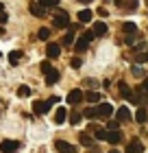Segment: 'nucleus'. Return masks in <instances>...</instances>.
Returning <instances> with one entry per match:
<instances>
[{
	"label": "nucleus",
	"instance_id": "f704fd0d",
	"mask_svg": "<svg viewBox=\"0 0 148 153\" xmlns=\"http://www.w3.org/2000/svg\"><path fill=\"white\" fill-rule=\"evenodd\" d=\"M7 20H9V16H7V11H2V13H0V24H4Z\"/></svg>",
	"mask_w": 148,
	"mask_h": 153
},
{
	"label": "nucleus",
	"instance_id": "f257e3e1",
	"mask_svg": "<svg viewBox=\"0 0 148 153\" xmlns=\"http://www.w3.org/2000/svg\"><path fill=\"white\" fill-rule=\"evenodd\" d=\"M54 103H59V96H52V99H48V101H35L33 103V112L37 116H44V114L50 112V107Z\"/></svg>",
	"mask_w": 148,
	"mask_h": 153
},
{
	"label": "nucleus",
	"instance_id": "1a4fd4ad",
	"mask_svg": "<svg viewBox=\"0 0 148 153\" xmlns=\"http://www.w3.org/2000/svg\"><path fill=\"white\" fill-rule=\"evenodd\" d=\"M118 90H120V96H122V99H126V101H131V99H133V90L126 85L124 81H120V83H118Z\"/></svg>",
	"mask_w": 148,
	"mask_h": 153
},
{
	"label": "nucleus",
	"instance_id": "b1692460",
	"mask_svg": "<svg viewBox=\"0 0 148 153\" xmlns=\"http://www.w3.org/2000/svg\"><path fill=\"white\" fill-rule=\"evenodd\" d=\"M85 99H87L89 103H98V101H100V94H98V92H91V90H89V92L85 94Z\"/></svg>",
	"mask_w": 148,
	"mask_h": 153
},
{
	"label": "nucleus",
	"instance_id": "2f4dec72",
	"mask_svg": "<svg viewBox=\"0 0 148 153\" xmlns=\"http://www.w3.org/2000/svg\"><path fill=\"white\" fill-rule=\"evenodd\" d=\"M72 37H74V31H70L66 37H63V44H72Z\"/></svg>",
	"mask_w": 148,
	"mask_h": 153
},
{
	"label": "nucleus",
	"instance_id": "9b49d317",
	"mask_svg": "<svg viewBox=\"0 0 148 153\" xmlns=\"http://www.w3.org/2000/svg\"><path fill=\"white\" fill-rule=\"evenodd\" d=\"M54 149H57L59 153H74V147L68 144L66 140H57V142H54Z\"/></svg>",
	"mask_w": 148,
	"mask_h": 153
},
{
	"label": "nucleus",
	"instance_id": "7ed1b4c3",
	"mask_svg": "<svg viewBox=\"0 0 148 153\" xmlns=\"http://www.w3.org/2000/svg\"><path fill=\"white\" fill-rule=\"evenodd\" d=\"M54 26H59V29H68V26H70V16L63 9L54 11Z\"/></svg>",
	"mask_w": 148,
	"mask_h": 153
},
{
	"label": "nucleus",
	"instance_id": "e433bc0d",
	"mask_svg": "<svg viewBox=\"0 0 148 153\" xmlns=\"http://www.w3.org/2000/svg\"><path fill=\"white\" fill-rule=\"evenodd\" d=\"M133 72H135V74L139 76V74H142V68H139V66H133Z\"/></svg>",
	"mask_w": 148,
	"mask_h": 153
},
{
	"label": "nucleus",
	"instance_id": "c85d7f7f",
	"mask_svg": "<svg viewBox=\"0 0 148 153\" xmlns=\"http://www.w3.org/2000/svg\"><path fill=\"white\" fill-rule=\"evenodd\" d=\"M139 92H142V94H148V76L142 81V85H139Z\"/></svg>",
	"mask_w": 148,
	"mask_h": 153
},
{
	"label": "nucleus",
	"instance_id": "4be33fe9",
	"mask_svg": "<svg viewBox=\"0 0 148 153\" xmlns=\"http://www.w3.org/2000/svg\"><path fill=\"white\" fill-rule=\"evenodd\" d=\"M107 134H109V131H105V129H98V127H94V138H96V140H107Z\"/></svg>",
	"mask_w": 148,
	"mask_h": 153
},
{
	"label": "nucleus",
	"instance_id": "20e7f679",
	"mask_svg": "<svg viewBox=\"0 0 148 153\" xmlns=\"http://www.w3.org/2000/svg\"><path fill=\"white\" fill-rule=\"evenodd\" d=\"M96 112H98V116H100V118H109L111 114L116 112V107L111 105V103H100V105L96 107Z\"/></svg>",
	"mask_w": 148,
	"mask_h": 153
},
{
	"label": "nucleus",
	"instance_id": "6e6552de",
	"mask_svg": "<svg viewBox=\"0 0 148 153\" xmlns=\"http://www.w3.org/2000/svg\"><path fill=\"white\" fill-rule=\"evenodd\" d=\"M116 114H118V120H120V123H129V120H133V114H131L129 107H118Z\"/></svg>",
	"mask_w": 148,
	"mask_h": 153
},
{
	"label": "nucleus",
	"instance_id": "c756f323",
	"mask_svg": "<svg viewBox=\"0 0 148 153\" xmlns=\"http://www.w3.org/2000/svg\"><path fill=\"white\" fill-rule=\"evenodd\" d=\"M85 116H87V118H96V116H98L96 107H89V109H85Z\"/></svg>",
	"mask_w": 148,
	"mask_h": 153
},
{
	"label": "nucleus",
	"instance_id": "0eeeda50",
	"mask_svg": "<svg viewBox=\"0 0 148 153\" xmlns=\"http://www.w3.org/2000/svg\"><path fill=\"white\" fill-rule=\"evenodd\" d=\"M46 55H48V59H57L61 55V46L54 44V42H50V44L46 46Z\"/></svg>",
	"mask_w": 148,
	"mask_h": 153
},
{
	"label": "nucleus",
	"instance_id": "bb28decb",
	"mask_svg": "<svg viewBox=\"0 0 148 153\" xmlns=\"http://www.w3.org/2000/svg\"><path fill=\"white\" fill-rule=\"evenodd\" d=\"M120 127V120H109V125H107V131H116Z\"/></svg>",
	"mask_w": 148,
	"mask_h": 153
},
{
	"label": "nucleus",
	"instance_id": "a878e982",
	"mask_svg": "<svg viewBox=\"0 0 148 153\" xmlns=\"http://www.w3.org/2000/svg\"><path fill=\"white\" fill-rule=\"evenodd\" d=\"M70 123H72V125L81 123V114H79V112H72V114H70Z\"/></svg>",
	"mask_w": 148,
	"mask_h": 153
},
{
	"label": "nucleus",
	"instance_id": "4468645a",
	"mask_svg": "<svg viewBox=\"0 0 148 153\" xmlns=\"http://www.w3.org/2000/svg\"><path fill=\"white\" fill-rule=\"evenodd\" d=\"M66 116H68L66 107H57V112H54V125H63L66 123Z\"/></svg>",
	"mask_w": 148,
	"mask_h": 153
},
{
	"label": "nucleus",
	"instance_id": "7c9ffc66",
	"mask_svg": "<svg viewBox=\"0 0 148 153\" xmlns=\"http://www.w3.org/2000/svg\"><path fill=\"white\" fill-rule=\"evenodd\" d=\"M70 66L72 68H81V57H72L70 59Z\"/></svg>",
	"mask_w": 148,
	"mask_h": 153
},
{
	"label": "nucleus",
	"instance_id": "f8f14e48",
	"mask_svg": "<svg viewBox=\"0 0 148 153\" xmlns=\"http://www.w3.org/2000/svg\"><path fill=\"white\" fill-rule=\"evenodd\" d=\"M76 18H79L83 24H87V22H91V20H94V11H91V9H83V11L76 13Z\"/></svg>",
	"mask_w": 148,
	"mask_h": 153
},
{
	"label": "nucleus",
	"instance_id": "cd10ccee",
	"mask_svg": "<svg viewBox=\"0 0 148 153\" xmlns=\"http://www.w3.org/2000/svg\"><path fill=\"white\" fill-rule=\"evenodd\" d=\"M39 68H41V70H44V74L52 70V68H50V61H41V64H39Z\"/></svg>",
	"mask_w": 148,
	"mask_h": 153
},
{
	"label": "nucleus",
	"instance_id": "72a5a7b5",
	"mask_svg": "<svg viewBox=\"0 0 148 153\" xmlns=\"http://www.w3.org/2000/svg\"><path fill=\"white\" fill-rule=\"evenodd\" d=\"M137 2H139V0H129V11H135L137 9Z\"/></svg>",
	"mask_w": 148,
	"mask_h": 153
},
{
	"label": "nucleus",
	"instance_id": "412c9836",
	"mask_svg": "<svg viewBox=\"0 0 148 153\" xmlns=\"http://www.w3.org/2000/svg\"><path fill=\"white\" fill-rule=\"evenodd\" d=\"M122 31L126 33V35H135V31H137V26L133 24V22H124L122 24Z\"/></svg>",
	"mask_w": 148,
	"mask_h": 153
},
{
	"label": "nucleus",
	"instance_id": "ddd939ff",
	"mask_svg": "<svg viewBox=\"0 0 148 153\" xmlns=\"http://www.w3.org/2000/svg\"><path fill=\"white\" fill-rule=\"evenodd\" d=\"M29 11L33 13L35 18H41V16H44V13H46V7H41L39 2H31V7H29Z\"/></svg>",
	"mask_w": 148,
	"mask_h": 153
},
{
	"label": "nucleus",
	"instance_id": "58836bf2",
	"mask_svg": "<svg viewBox=\"0 0 148 153\" xmlns=\"http://www.w3.org/2000/svg\"><path fill=\"white\" fill-rule=\"evenodd\" d=\"M109 153H120V151H118V149H111V151H109Z\"/></svg>",
	"mask_w": 148,
	"mask_h": 153
},
{
	"label": "nucleus",
	"instance_id": "4c0bfd02",
	"mask_svg": "<svg viewBox=\"0 0 148 153\" xmlns=\"http://www.w3.org/2000/svg\"><path fill=\"white\" fill-rule=\"evenodd\" d=\"M79 2H83V4H89V2H94V0H79Z\"/></svg>",
	"mask_w": 148,
	"mask_h": 153
},
{
	"label": "nucleus",
	"instance_id": "6ab92c4d",
	"mask_svg": "<svg viewBox=\"0 0 148 153\" xmlns=\"http://www.w3.org/2000/svg\"><path fill=\"white\" fill-rule=\"evenodd\" d=\"M135 120H137V123H142V125L148 120V112H146V107H139V109H137V114H135Z\"/></svg>",
	"mask_w": 148,
	"mask_h": 153
},
{
	"label": "nucleus",
	"instance_id": "c9c22d12",
	"mask_svg": "<svg viewBox=\"0 0 148 153\" xmlns=\"http://www.w3.org/2000/svg\"><path fill=\"white\" fill-rule=\"evenodd\" d=\"M142 61H148V53H146V55H139V57H137V64H142Z\"/></svg>",
	"mask_w": 148,
	"mask_h": 153
},
{
	"label": "nucleus",
	"instance_id": "393cba45",
	"mask_svg": "<svg viewBox=\"0 0 148 153\" xmlns=\"http://www.w3.org/2000/svg\"><path fill=\"white\" fill-rule=\"evenodd\" d=\"M37 37H39V39H48V37H50V29H46V26H44V29H39Z\"/></svg>",
	"mask_w": 148,
	"mask_h": 153
},
{
	"label": "nucleus",
	"instance_id": "5701e85b",
	"mask_svg": "<svg viewBox=\"0 0 148 153\" xmlns=\"http://www.w3.org/2000/svg\"><path fill=\"white\" fill-rule=\"evenodd\" d=\"M18 96H20V99L31 96V88H29V85H20V88H18Z\"/></svg>",
	"mask_w": 148,
	"mask_h": 153
},
{
	"label": "nucleus",
	"instance_id": "f3484780",
	"mask_svg": "<svg viewBox=\"0 0 148 153\" xmlns=\"http://www.w3.org/2000/svg\"><path fill=\"white\" fill-rule=\"evenodd\" d=\"M107 140H109L111 144H118L120 140H122V134H120L118 129H116V131H109V134H107Z\"/></svg>",
	"mask_w": 148,
	"mask_h": 153
},
{
	"label": "nucleus",
	"instance_id": "423d86ee",
	"mask_svg": "<svg viewBox=\"0 0 148 153\" xmlns=\"http://www.w3.org/2000/svg\"><path fill=\"white\" fill-rule=\"evenodd\" d=\"M18 149H20L18 140H4L2 144H0V151H2V153H15Z\"/></svg>",
	"mask_w": 148,
	"mask_h": 153
},
{
	"label": "nucleus",
	"instance_id": "dca6fc26",
	"mask_svg": "<svg viewBox=\"0 0 148 153\" xmlns=\"http://www.w3.org/2000/svg\"><path fill=\"white\" fill-rule=\"evenodd\" d=\"M57 81H59V72H57V70L46 72V85H54Z\"/></svg>",
	"mask_w": 148,
	"mask_h": 153
},
{
	"label": "nucleus",
	"instance_id": "2eb2a0df",
	"mask_svg": "<svg viewBox=\"0 0 148 153\" xmlns=\"http://www.w3.org/2000/svg\"><path fill=\"white\" fill-rule=\"evenodd\" d=\"M91 33H94L96 37H102L105 33H107V24H105V22H96L94 29H91Z\"/></svg>",
	"mask_w": 148,
	"mask_h": 153
},
{
	"label": "nucleus",
	"instance_id": "a211bd4d",
	"mask_svg": "<svg viewBox=\"0 0 148 153\" xmlns=\"http://www.w3.org/2000/svg\"><path fill=\"white\" fill-rule=\"evenodd\" d=\"M79 142L83 144V147H91V142H94V140H91V136H89V134L81 131V134H79Z\"/></svg>",
	"mask_w": 148,
	"mask_h": 153
},
{
	"label": "nucleus",
	"instance_id": "a19ab883",
	"mask_svg": "<svg viewBox=\"0 0 148 153\" xmlns=\"http://www.w3.org/2000/svg\"><path fill=\"white\" fill-rule=\"evenodd\" d=\"M0 55H2V53H0Z\"/></svg>",
	"mask_w": 148,
	"mask_h": 153
},
{
	"label": "nucleus",
	"instance_id": "aec40b11",
	"mask_svg": "<svg viewBox=\"0 0 148 153\" xmlns=\"http://www.w3.org/2000/svg\"><path fill=\"white\" fill-rule=\"evenodd\" d=\"M20 59H22V51H11V53H9V61H11L13 66H18Z\"/></svg>",
	"mask_w": 148,
	"mask_h": 153
},
{
	"label": "nucleus",
	"instance_id": "f03ea898",
	"mask_svg": "<svg viewBox=\"0 0 148 153\" xmlns=\"http://www.w3.org/2000/svg\"><path fill=\"white\" fill-rule=\"evenodd\" d=\"M94 37H96V35H94L91 31H89V33H85L83 37H79V39L74 42V51H76V53H85V51H87V46H89V42L94 39Z\"/></svg>",
	"mask_w": 148,
	"mask_h": 153
},
{
	"label": "nucleus",
	"instance_id": "9d476101",
	"mask_svg": "<svg viewBox=\"0 0 148 153\" xmlns=\"http://www.w3.org/2000/svg\"><path fill=\"white\" fill-rule=\"evenodd\" d=\"M142 151H144V144L139 142L137 138H135V140H131L129 144H126V153H142Z\"/></svg>",
	"mask_w": 148,
	"mask_h": 153
},
{
	"label": "nucleus",
	"instance_id": "473e14b6",
	"mask_svg": "<svg viewBox=\"0 0 148 153\" xmlns=\"http://www.w3.org/2000/svg\"><path fill=\"white\" fill-rule=\"evenodd\" d=\"M124 42H126V46H133V44H135V35H126Z\"/></svg>",
	"mask_w": 148,
	"mask_h": 153
},
{
	"label": "nucleus",
	"instance_id": "ea45409f",
	"mask_svg": "<svg viewBox=\"0 0 148 153\" xmlns=\"http://www.w3.org/2000/svg\"><path fill=\"white\" fill-rule=\"evenodd\" d=\"M146 4H148V0H146Z\"/></svg>",
	"mask_w": 148,
	"mask_h": 153
},
{
	"label": "nucleus",
	"instance_id": "39448f33",
	"mask_svg": "<svg viewBox=\"0 0 148 153\" xmlns=\"http://www.w3.org/2000/svg\"><path fill=\"white\" fill-rule=\"evenodd\" d=\"M85 99V94H83V90H72V92L68 94V105H79V103Z\"/></svg>",
	"mask_w": 148,
	"mask_h": 153
}]
</instances>
